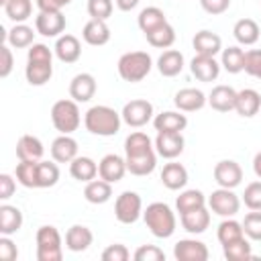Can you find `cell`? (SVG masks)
<instances>
[{
  "label": "cell",
  "mask_w": 261,
  "mask_h": 261,
  "mask_svg": "<svg viewBox=\"0 0 261 261\" xmlns=\"http://www.w3.org/2000/svg\"><path fill=\"white\" fill-rule=\"evenodd\" d=\"M53 75V51L43 43H33L27 51L24 77L31 86H45Z\"/></svg>",
  "instance_id": "cell-1"
},
{
  "label": "cell",
  "mask_w": 261,
  "mask_h": 261,
  "mask_svg": "<svg viewBox=\"0 0 261 261\" xmlns=\"http://www.w3.org/2000/svg\"><path fill=\"white\" fill-rule=\"evenodd\" d=\"M122 116L106 104H96L84 114V126L96 137H112L120 130Z\"/></svg>",
  "instance_id": "cell-2"
},
{
  "label": "cell",
  "mask_w": 261,
  "mask_h": 261,
  "mask_svg": "<svg viewBox=\"0 0 261 261\" xmlns=\"http://www.w3.org/2000/svg\"><path fill=\"white\" fill-rule=\"evenodd\" d=\"M143 220L153 237L157 239H169L175 232L177 218L175 212L165 202H153L143 210Z\"/></svg>",
  "instance_id": "cell-3"
},
{
  "label": "cell",
  "mask_w": 261,
  "mask_h": 261,
  "mask_svg": "<svg viewBox=\"0 0 261 261\" xmlns=\"http://www.w3.org/2000/svg\"><path fill=\"white\" fill-rule=\"evenodd\" d=\"M116 69L124 82L137 84L149 75V71L153 69V59L147 51H128V53L120 55Z\"/></svg>",
  "instance_id": "cell-4"
},
{
  "label": "cell",
  "mask_w": 261,
  "mask_h": 261,
  "mask_svg": "<svg viewBox=\"0 0 261 261\" xmlns=\"http://www.w3.org/2000/svg\"><path fill=\"white\" fill-rule=\"evenodd\" d=\"M51 122L59 135H71L82 124L80 106L75 100H57L51 106Z\"/></svg>",
  "instance_id": "cell-5"
},
{
  "label": "cell",
  "mask_w": 261,
  "mask_h": 261,
  "mask_svg": "<svg viewBox=\"0 0 261 261\" xmlns=\"http://www.w3.org/2000/svg\"><path fill=\"white\" fill-rule=\"evenodd\" d=\"M37 261H61L63 257V241L55 226L45 224L37 228Z\"/></svg>",
  "instance_id": "cell-6"
},
{
  "label": "cell",
  "mask_w": 261,
  "mask_h": 261,
  "mask_svg": "<svg viewBox=\"0 0 261 261\" xmlns=\"http://www.w3.org/2000/svg\"><path fill=\"white\" fill-rule=\"evenodd\" d=\"M114 216L120 224H135L143 216V200L137 192H122L114 202Z\"/></svg>",
  "instance_id": "cell-7"
},
{
  "label": "cell",
  "mask_w": 261,
  "mask_h": 261,
  "mask_svg": "<svg viewBox=\"0 0 261 261\" xmlns=\"http://www.w3.org/2000/svg\"><path fill=\"white\" fill-rule=\"evenodd\" d=\"M208 208H210V212H214L222 218H230L241 210V198L234 194V190L218 186V190H214L208 196Z\"/></svg>",
  "instance_id": "cell-8"
},
{
  "label": "cell",
  "mask_w": 261,
  "mask_h": 261,
  "mask_svg": "<svg viewBox=\"0 0 261 261\" xmlns=\"http://www.w3.org/2000/svg\"><path fill=\"white\" fill-rule=\"evenodd\" d=\"M153 104L149 100H143V98H135L130 102H126L122 106V122L128 124L130 128H141L145 126L149 120H153Z\"/></svg>",
  "instance_id": "cell-9"
},
{
  "label": "cell",
  "mask_w": 261,
  "mask_h": 261,
  "mask_svg": "<svg viewBox=\"0 0 261 261\" xmlns=\"http://www.w3.org/2000/svg\"><path fill=\"white\" fill-rule=\"evenodd\" d=\"M65 16L61 10H39V14L35 16V31L43 37H61V33L65 31Z\"/></svg>",
  "instance_id": "cell-10"
},
{
  "label": "cell",
  "mask_w": 261,
  "mask_h": 261,
  "mask_svg": "<svg viewBox=\"0 0 261 261\" xmlns=\"http://www.w3.org/2000/svg\"><path fill=\"white\" fill-rule=\"evenodd\" d=\"M214 181L220 188H230L234 190L243 181V167L234 159H222L214 165Z\"/></svg>",
  "instance_id": "cell-11"
},
{
  "label": "cell",
  "mask_w": 261,
  "mask_h": 261,
  "mask_svg": "<svg viewBox=\"0 0 261 261\" xmlns=\"http://www.w3.org/2000/svg\"><path fill=\"white\" fill-rule=\"evenodd\" d=\"M153 145H155V151H157L159 157L175 159V157H179L184 153L186 141H184L181 133H157Z\"/></svg>",
  "instance_id": "cell-12"
},
{
  "label": "cell",
  "mask_w": 261,
  "mask_h": 261,
  "mask_svg": "<svg viewBox=\"0 0 261 261\" xmlns=\"http://www.w3.org/2000/svg\"><path fill=\"white\" fill-rule=\"evenodd\" d=\"M173 257L177 261H206L210 257L208 247L198 239H181L173 245Z\"/></svg>",
  "instance_id": "cell-13"
},
{
  "label": "cell",
  "mask_w": 261,
  "mask_h": 261,
  "mask_svg": "<svg viewBox=\"0 0 261 261\" xmlns=\"http://www.w3.org/2000/svg\"><path fill=\"white\" fill-rule=\"evenodd\" d=\"M173 104L181 112H196L208 104V96L198 88H181L175 92Z\"/></svg>",
  "instance_id": "cell-14"
},
{
  "label": "cell",
  "mask_w": 261,
  "mask_h": 261,
  "mask_svg": "<svg viewBox=\"0 0 261 261\" xmlns=\"http://www.w3.org/2000/svg\"><path fill=\"white\" fill-rule=\"evenodd\" d=\"M96 88H98L96 86V77L92 73H88V71H82V73L71 77V82H69V96L77 104L80 102H90L94 98V94H96Z\"/></svg>",
  "instance_id": "cell-15"
},
{
  "label": "cell",
  "mask_w": 261,
  "mask_h": 261,
  "mask_svg": "<svg viewBox=\"0 0 261 261\" xmlns=\"http://www.w3.org/2000/svg\"><path fill=\"white\" fill-rule=\"evenodd\" d=\"M126 173V159L116 155V153H108L100 159L98 163V175L110 184H116L124 177Z\"/></svg>",
  "instance_id": "cell-16"
},
{
  "label": "cell",
  "mask_w": 261,
  "mask_h": 261,
  "mask_svg": "<svg viewBox=\"0 0 261 261\" xmlns=\"http://www.w3.org/2000/svg\"><path fill=\"white\" fill-rule=\"evenodd\" d=\"M53 53L61 63H75L82 57V43H80L77 37H73L69 33H63L61 37H57Z\"/></svg>",
  "instance_id": "cell-17"
},
{
  "label": "cell",
  "mask_w": 261,
  "mask_h": 261,
  "mask_svg": "<svg viewBox=\"0 0 261 261\" xmlns=\"http://www.w3.org/2000/svg\"><path fill=\"white\" fill-rule=\"evenodd\" d=\"M220 63L214 59V57H208V55H194V59L190 61V71L196 80L200 82H214L218 75H220Z\"/></svg>",
  "instance_id": "cell-18"
},
{
  "label": "cell",
  "mask_w": 261,
  "mask_h": 261,
  "mask_svg": "<svg viewBox=\"0 0 261 261\" xmlns=\"http://www.w3.org/2000/svg\"><path fill=\"white\" fill-rule=\"evenodd\" d=\"M153 126L157 133H181L188 126V116L181 110H165L155 114Z\"/></svg>",
  "instance_id": "cell-19"
},
{
  "label": "cell",
  "mask_w": 261,
  "mask_h": 261,
  "mask_svg": "<svg viewBox=\"0 0 261 261\" xmlns=\"http://www.w3.org/2000/svg\"><path fill=\"white\" fill-rule=\"evenodd\" d=\"M94 243V234L86 224H71L65 232V249L71 253L88 251Z\"/></svg>",
  "instance_id": "cell-20"
},
{
  "label": "cell",
  "mask_w": 261,
  "mask_h": 261,
  "mask_svg": "<svg viewBox=\"0 0 261 261\" xmlns=\"http://www.w3.org/2000/svg\"><path fill=\"white\" fill-rule=\"evenodd\" d=\"M51 159L57 163H71L77 157V141L71 135H59L51 143Z\"/></svg>",
  "instance_id": "cell-21"
},
{
  "label": "cell",
  "mask_w": 261,
  "mask_h": 261,
  "mask_svg": "<svg viewBox=\"0 0 261 261\" xmlns=\"http://www.w3.org/2000/svg\"><path fill=\"white\" fill-rule=\"evenodd\" d=\"M234 110L239 116L243 118H251L255 114H259L261 110V94L253 88H245L237 92V102H234Z\"/></svg>",
  "instance_id": "cell-22"
},
{
  "label": "cell",
  "mask_w": 261,
  "mask_h": 261,
  "mask_svg": "<svg viewBox=\"0 0 261 261\" xmlns=\"http://www.w3.org/2000/svg\"><path fill=\"white\" fill-rule=\"evenodd\" d=\"M192 45H194V49H196L198 55L216 57V55L222 51V39H220L216 33L208 31V29L198 31V33L194 35V39H192Z\"/></svg>",
  "instance_id": "cell-23"
},
{
  "label": "cell",
  "mask_w": 261,
  "mask_h": 261,
  "mask_svg": "<svg viewBox=\"0 0 261 261\" xmlns=\"http://www.w3.org/2000/svg\"><path fill=\"white\" fill-rule=\"evenodd\" d=\"M234 102H237V90L230 86H214L212 92L208 94V104L212 110L216 112H230L234 110Z\"/></svg>",
  "instance_id": "cell-24"
},
{
  "label": "cell",
  "mask_w": 261,
  "mask_h": 261,
  "mask_svg": "<svg viewBox=\"0 0 261 261\" xmlns=\"http://www.w3.org/2000/svg\"><path fill=\"white\" fill-rule=\"evenodd\" d=\"M82 39L92 47H102L110 41V27L106 24V20L90 18L82 29Z\"/></svg>",
  "instance_id": "cell-25"
},
{
  "label": "cell",
  "mask_w": 261,
  "mask_h": 261,
  "mask_svg": "<svg viewBox=\"0 0 261 261\" xmlns=\"http://www.w3.org/2000/svg\"><path fill=\"white\" fill-rule=\"evenodd\" d=\"M179 222H181L184 230H188L190 234H202L210 226V212L206 206H202V208L179 214Z\"/></svg>",
  "instance_id": "cell-26"
},
{
  "label": "cell",
  "mask_w": 261,
  "mask_h": 261,
  "mask_svg": "<svg viewBox=\"0 0 261 261\" xmlns=\"http://www.w3.org/2000/svg\"><path fill=\"white\" fill-rule=\"evenodd\" d=\"M161 184L171 192L184 190L186 184H188V169L181 163H175V161L165 163L163 169H161Z\"/></svg>",
  "instance_id": "cell-27"
},
{
  "label": "cell",
  "mask_w": 261,
  "mask_h": 261,
  "mask_svg": "<svg viewBox=\"0 0 261 261\" xmlns=\"http://www.w3.org/2000/svg\"><path fill=\"white\" fill-rule=\"evenodd\" d=\"M45 153V147L39 137L35 135H22L16 143V157L18 161H41Z\"/></svg>",
  "instance_id": "cell-28"
},
{
  "label": "cell",
  "mask_w": 261,
  "mask_h": 261,
  "mask_svg": "<svg viewBox=\"0 0 261 261\" xmlns=\"http://www.w3.org/2000/svg\"><path fill=\"white\" fill-rule=\"evenodd\" d=\"M186 61H184V55L177 51V49H165L159 59H157V69L163 77H175L181 73Z\"/></svg>",
  "instance_id": "cell-29"
},
{
  "label": "cell",
  "mask_w": 261,
  "mask_h": 261,
  "mask_svg": "<svg viewBox=\"0 0 261 261\" xmlns=\"http://www.w3.org/2000/svg\"><path fill=\"white\" fill-rule=\"evenodd\" d=\"M69 173H71L73 179L88 184V181L96 179V175H98V163H96L92 157L77 155V157L69 163Z\"/></svg>",
  "instance_id": "cell-30"
},
{
  "label": "cell",
  "mask_w": 261,
  "mask_h": 261,
  "mask_svg": "<svg viewBox=\"0 0 261 261\" xmlns=\"http://www.w3.org/2000/svg\"><path fill=\"white\" fill-rule=\"evenodd\" d=\"M232 35H234V39H237L239 45L249 47V45H255V43L259 41L261 29H259V24H257L253 18H241V20L234 22Z\"/></svg>",
  "instance_id": "cell-31"
},
{
  "label": "cell",
  "mask_w": 261,
  "mask_h": 261,
  "mask_svg": "<svg viewBox=\"0 0 261 261\" xmlns=\"http://www.w3.org/2000/svg\"><path fill=\"white\" fill-rule=\"evenodd\" d=\"M22 226V212L20 208L12 206V204H2L0 206V234H8L12 237L14 232H18Z\"/></svg>",
  "instance_id": "cell-32"
},
{
  "label": "cell",
  "mask_w": 261,
  "mask_h": 261,
  "mask_svg": "<svg viewBox=\"0 0 261 261\" xmlns=\"http://www.w3.org/2000/svg\"><path fill=\"white\" fill-rule=\"evenodd\" d=\"M126 159V171L133 175H149L155 171L157 165V151L151 153H143V155H135V157H124Z\"/></svg>",
  "instance_id": "cell-33"
},
{
  "label": "cell",
  "mask_w": 261,
  "mask_h": 261,
  "mask_svg": "<svg viewBox=\"0 0 261 261\" xmlns=\"http://www.w3.org/2000/svg\"><path fill=\"white\" fill-rule=\"evenodd\" d=\"M84 198L90 202V204H106L110 198H112V184L106 181V179H92L86 184L84 188Z\"/></svg>",
  "instance_id": "cell-34"
},
{
  "label": "cell",
  "mask_w": 261,
  "mask_h": 261,
  "mask_svg": "<svg viewBox=\"0 0 261 261\" xmlns=\"http://www.w3.org/2000/svg\"><path fill=\"white\" fill-rule=\"evenodd\" d=\"M151 151H155V145L147 133L135 130L124 139V157H135V155H143Z\"/></svg>",
  "instance_id": "cell-35"
},
{
  "label": "cell",
  "mask_w": 261,
  "mask_h": 261,
  "mask_svg": "<svg viewBox=\"0 0 261 261\" xmlns=\"http://www.w3.org/2000/svg\"><path fill=\"white\" fill-rule=\"evenodd\" d=\"M35 33H37V31H33V27H29V24H24V22H16V24L6 33V41H8V45H10L12 49H27V47L33 45Z\"/></svg>",
  "instance_id": "cell-36"
},
{
  "label": "cell",
  "mask_w": 261,
  "mask_h": 261,
  "mask_svg": "<svg viewBox=\"0 0 261 261\" xmlns=\"http://www.w3.org/2000/svg\"><path fill=\"white\" fill-rule=\"evenodd\" d=\"M163 22H167V16H165V12H163L159 6H147V8H143V10L139 12V16H137V24H139V29H141L145 35L151 33L153 29L161 27Z\"/></svg>",
  "instance_id": "cell-37"
},
{
  "label": "cell",
  "mask_w": 261,
  "mask_h": 261,
  "mask_svg": "<svg viewBox=\"0 0 261 261\" xmlns=\"http://www.w3.org/2000/svg\"><path fill=\"white\" fill-rule=\"evenodd\" d=\"M208 204V198L204 196V192L200 190H184L179 192V196L175 198V210L179 214L184 212H190V210H196V208H202Z\"/></svg>",
  "instance_id": "cell-38"
},
{
  "label": "cell",
  "mask_w": 261,
  "mask_h": 261,
  "mask_svg": "<svg viewBox=\"0 0 261 261\" xmlns=\"http://www.w3.org/2000/svg\"><path fill=\"white\" fill-rule=\"evenodd\" d=\"M145 37H147V43L151 47H155V49H169L175 43V29L169 22H163L161 27L153 29Z\"/></svg>",
  "instance_id": "cell-39"
},
{
  "label": "cell",
  "mask_w": 261,
  "mask_h": 261,
  "mask_svg": "<svg viewBox=\"0 0 261 261\" xmlns=\"http://www.w3.org/2000/svg\"><path fill=\"white\" fill-rule=\"evenodd\" d=\"M222 253L224 259L228 261H249L253 259V251H251V243L247 237H241L228 245H222Z\"/></svg>",
  "instance_id": "cell-40"
},
{
  "label": "cell",
  "mask_w": 261,
  "mask_h": 261,
  "mask_svg": "<svg viewBox=\"0 0 261 261\" xmlns=\"http://www.w3.org/2000/svg\"><path fill=\"white\" fill-rule=\"evenodd\" d=\"M2 8H4L6 18H10L14 24L24 22L33 14V0H6V4Z\"/></svg>",
  "instance_id": "cell-41"
},
{
  "label": "cell",
  "mask_w": 261,
  "mask_h": 261,
  "mask_svg": "<svg viewBox=\"0 0 261 261\" xmlns=\"http://www.w3.org/2000/svg\"><path fill=\"white\" fill-rule=\"evenodd\" d=\"M220 65H222L228 73H241L243 67H245V51H243L239 45H232V47L222 49Z\"/></svg>",
  "instance_id": "cell-42"
},
{
  "label": "cell",
  "mask_w": 261,
  "mask_h": 261,
  "mask_svg": "<svg viewBox=\"0 0 261 261\" xmlns=\"http://www.w3.org/2000/svg\"><path fill=\"white\" fill-rule=\"evenodd\" d=\"M216 237H218V243L220 245H228L241 237H245V230H243V222L234 220L232 216L230 218H224L220 224H218V230H216Z\"/></svg>",
  "instance_id": "cell-43"
},
{
  "label": "cell",
  "mask_w": 261,
  "mask_h": 261,
  "mask_svg": "<svg viewBox=\"0 0 261 261\" xmlns=\"http://www.w3.org/2000/svg\"><path fill=\"white\" fill-rule=\"evenodd\" d=\"M59 181L57 161H39L37 167V188H53Z\"/></svg>",
  "instance_id": "cell-44"
},
{
  "label": "cell",
  "mask_w": 261,
  "mask_h": 261,
  "mask_svg": "<svg viewBox=\"0 0 261 261\" xmlns=\"http://www.w3.org/2000/svg\"><path fill=\"white\" fill-rule=\"evenodd\" d=\"M37 167L39 161H20L14 171L16 181L24 188H37Z\"/></svg>",
  "instance_id": "cell-45"
},
{
  "label": "cell",
  "mask_w": 261,
  "mask_h": 261,
  "mask_svg": "<svg viewBox=\"0 0 261 261\" xmlns=\"http://www.w3.org/2000/svg\"><path fill=\"white\" fill-rule=\"evenodd\" d=\"M243 230L249 241H261V210H251L249 214H245Z\"/></svg>",
  "instance_id": "cell-46"
},
{
  "label": "cell",
  "mask_w": 261,
  "mask_h": 261,
  "mask_svg": "<svg viewBox=\"0 0 261 261\" xmlns=\"http://www.w3.org/2000/svg\"><path fill=\"white\" fill-rule=\"evenodd\" d=\"M88 14L92 18H98V20H108L112 10H114V4L112 0H88Z\"/></svg>",
  "instance_id": "cell-47"
},
{
  "label": "cell",
  "mask_w": 261,
  "mask_h": 261,
  "mask_svg": "<svg viewBox=\"0 0 261 261\" xmlns=\"http://www.w3.org/2000/svg\"><path fill=\"white\" fill-rule=\"evenodd\" d=\"M243 202L249 210H261V179L251 181L243 192Z\"/></svg>",
  "instance_id": "cell-48"
},
{
  "label": "cell",
  "mask_w": 261,
  "mask_h": 261,
  "mask_svg": "<svg viewBox=\"0 0 261 261\" xmlns=\"http://www.w3.org/2000/svg\"><path fill=\"white\" fill-rule=\"evenodd\" d=\"M245 73H249L251 77L261 80V49H249L245 51Z\"/></svg>",
  "instance_id": "cell-49"
},
{
  "label": "cell",
  "mask_w": 261,
  "mask_h": 261,
  "mask_svg": "<svg viewBox=\"0 0 261 261\" xmlns=\"http://www.w3.org/2000/svg\"><path fill=\"white\" fill-rule=\"evenodd\" d=\"M133 259L135 261H165V253L157 245H141L133 253Z\"/></svg>",
  "instance_id": "cell-50"
},
{
  "label": "cell",
  "mask_w": 261,
  "mask_h": 261,
  "mask_svg": "<svg viewBox=\"0 0 261 261\" xmlns=\"http://www.w3.org/2000/svg\"><path fill=\"white\" fill-rule=\"evenodd\" d=\"M102 261H126L130 257L128 249L120 243H114V245H108L104 251H102Z\"/></svg>",
  "instance_id": "cell-51"
},
{
  "label": "cell",
  "mask_w": 261,
  "mask_h": 261,
  "mask_svg": "<svg viewBox=\"0 0 261 261\" xmlns=\"http://www.w3.org/2000/svg\"><path fill=\"white\" fill-rule=\"evenodd\" d=\"M12 67H14V55H12V49H10V45L2 43V45H0V77H2V80L8 77L10 71H12Z\"/></svg>",
  "instance_id": "cell-52"
},
{
  "label": "cell",
  "mask_w": 261,
  "mask_h": 261,
  "mask_svg": "<svg viewBox=\"0 0 261 261\" xmlns=\"http://www.w3.org/2000/svg\"><path fill=\"white\" fill-rule=\"evenodd\" d=\"M16 257H18L16 245L12 243V239L8 234H2L0 237V259L2 261H16Z\"/></svg>",
  "instance_id": "cell-53"
},
{
  "label": "cell",
  "mask_w": 261,
  "mask_h": 261,
  "mask_svg": "<svg viewBox=\"0 0 261 261\" xmlns=\"http://www.w3.org/2000/svg\"><path fill=\"white\" fill-rule=\"evenodd\" d=\"M14 190H16V179L10 173H0V200L6 202L8 198H12Z\"/></svg>",
  "instance_id": "cell-54"
},
{
  "label": "cell",
  "mask_w": 261,
  "mask_h": 261,
  "mask_svg": "<svg viewBox=\"0 0 261 261\" xmlns=\"http://www.w3.org/2000/svg\"><path fill=\"white\" fill-rule=\"evenodd\" d=\"M200 6L208 12V14H222L228 10L230 0H200Z\"/></svg>",
  "instance_id": "cell-55"
},
{
  "label": "cell",
  "mask_w": 261,
  "mask_h": 261,
  "mask_svg": "<svg viewBox=\"0 0 261 261\" xmlns=\"http://www.w3.org/2000/svg\"><path fill=\"white\" fill-rule=\"evenodd\" d=\"M35 2H37V8H39V10L51 12V10H61V8L67 6L71 0H35Z\"/></svg>",
  "instance_id": "cell-56"
},
{
  "label": "cell",
  "mask_w": 261,
  "mask_h": 261,
  "mask_svg": "<svg viewBox=\"0 0 261 261\" xmlns=\"http://www.w3.org/2000/svg\"><path fill=\"white\" fill-rule=\"evenodd\" d=\"M114 2H116V8H118V10L130 12V10H135V8L139 6L141 0H114Z\"/></svg>",
  "instance_id": "cell-57"
},
{
  "label": "cell",
  "mask_w": 261,
  "mask_h": 261,
  "mask_svg": "<svg viewBox=\"0 0 261 261\" xmlns=\"http://www.w3.org/2000/svg\"><path fill=\"white\" fill-rule=\"evenodd\" d=\"M253 171H255V175L261 179V151L255 153V157H253Z\"/></svg>",
  "instance_id": "cell-58"
},
{
  "label": "cell",
  "mask_w": 261,
  "mask_h": 261,
  "mask_svg": "<svg viewBox=\"0 0 261 261\" xmlns=\"http://www.w3.org/2000/svg\"><path fill=\"white\" fill-rule=\"evenodd\" d=\"M6 4V0H0V6H4Z\"/></svg>",
  "instance_id": "cell-59"
}]
</instances>
